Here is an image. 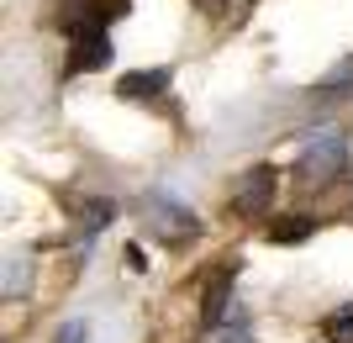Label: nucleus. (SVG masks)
<instances>
[{"label":"nucleus","mask_w":353,"mask_h":343,"mask_svg":"<svg viewBox=\"0 0 353 343\" xmlns=\"http://www.w3.org/2000/svg\"><path fill=\"white\" fill-rule=\"evenodd\" d=\"M295 169H301L306 185H332V179L348 169V137L343 133H316L306 148H301V164Z\"/></svg>","instance_id":"nucleus-1"},{"label":"nucleus","mask_w":353,"mask_h":343,"mask_svg":"<svg viewBox=\"0 0 353 343\" xmlns=\"http://www.w3.org/2000/svg\"><path fill=\"white\" fill-rule=\"evenodd\" d=\"M69 32H74V59H69V69L90 75V69H105V63H111V37H105V21H95V16H74Z\"/></svg>","instance_id":"nucleus-2"},{"label":"nucleus","mask_w":353,"mask_h":343,"mask_svg":"<svg viewBox=\"0 0 353 343\" xmlns=\"http://www.w3.org/2000/svg\"><path fill=\"white\" fill-rule=\"evenodd\" d=\"M274 185H280V175L269 164L248 169V175L237 179V190H232V211L237 217H264V211L274 206Z\"/></svg>","instance_id":"nucleus-3"},{"label":"nucleus","mask_w":353,"mask_h":343,"mask_svg":"<svg viewBox=\"0 0 353 343\" xmlns=\"http://www.w3.org/2000/svg\"><path fill=\"white\" fill-rule=\"evenodd\" d=\"M143 211L153 217V227H159V233H163L169 243L195 238V227H201V222H195V211H190V206H174L169 195H148V201H143Z\"/></svg>","instance_id":"nucleus-4"},{"label":"nucleus","mask_w":353,"mask_h":343,"mask_svg":"<svg viewBox=\"0 0 353 343\" xmlns=\"http://www.w3.org/2000/svg\"><path fill=\"white\" fill-rule=\"evenodd\" d=\"M232 280H237V259H221L216 275L206 280V296H201V322L216 328L221 317H227V291H232Z\"/></svg>","instance_id":"nucleus-5"},{"label":"nucleus","mask_w":353,"mask_h":343,"mask_svg":"<svg viewBox=\"0 0 353 343\" xmlns=\"http://www.w3.org/2000/svg\"><path fill=\"white\" fill-rule=\"evenodd\" d=\"M163 85H169L163 69H137V75H121L117 79V95H121V101H153Z\"/></svg>","instance_id":"nucleus-6"},{"label":"nucleus","mask_w":353,"mask_h":343,"mask_svg":"<svg viewBox=\"0 0 353 343\" xmlns=\"http://www.w3.org/2000/svg\"><path fill=\"white\" fill-rule=\"evenodd\" d=\"M311 217H280V222L269 227V243H306L311 238Z\"/></svg>","instance_id":"nucleus-7"},{"label":"nucleus","mask_w":353,"mask_h":343,"mask_svg":"<svg viewBox=\"0 0 353 343\" xmlns=\"http://www.w3.org/2000/svg\"><path fill=\"white\" fill-rule=\"evenodd\" d=\"M322 333H327V343H353V306H338L322 322Z\"/></svg>","instance_id":"nucleus-8"},{"label":"nucleus","mask_w":353,"mask_h":343,"mask_svg":"<svg viewBox=\"0 0 353 343\" xmlns=\"http://www.w3.org/2000/svg\"><path fill=\"white\" fill-rule=\"evenodd\" d=\"M111 217H117V206H111V201H90V206L79 211V227H85V233H101Z\"/></svg>","instance_id":"nucleus-9"},{"label":"nucleus","mask_w":353,"mask_h":343,"mask_svg":"<svg viewBox=\"0 0 353 343\" xmlns=\"http://www.w3.org/2000/svg\"><path fill=\"white\" fill-rule=\"evenodd\" d=\"M127 11H132V0H95L90 16H95V21H117V16H127Z\"/></svg>","instance_id":"nucleus-10"},{"label":"nucleus","mask_w":353,"mask_h":343,"mask_svg":"<svg viewBox=\"0 0 353 343\" xmlns=\"http://www.w3.org/2000/svg\"><path fill=\"white\" fill-rule=\"evenodd\" d=\"M211 343H253V338H248V328H216Z\"/></svg>","instance_id":"nucleus-11"},{"label":"nucleus","mask_w":353,"mask_h":343,"mask_svg":"<svg viewBox=\"0 0 353 343\" xmlns=\"http://www.w3.org/2000/svg\"><path fill=\"white\" fill-rule=\"evenodd\" d=\"M79 338H85V328H79V322H69V328H63L53 343H79Z\"/></svg>","instance_id":"nucleus-12"}]
</instances>
